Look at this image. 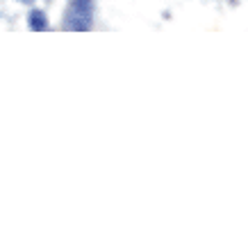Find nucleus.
<instances>
[{"instance_id": "obj_2", "label": "nucleus", "mask_w": 248, "mask_h": 248, "mask_svg": "<svg viewBox=\"0 0 248 248\" xmlns=\"http://www.w3.org/2000/svg\"><path fill=\"white\" fill-rule=\"evenodd\" d=\"M28 25H30L32 32H44V30H48V18H46V14L41 9H34L28 16Z\"/></svg>"}, {"instance_id": "obj_3", "label": "nucleus", "mask_w": 248, "mask_h": 248, "mask_svg": "<svg viewBox=\"0 0 248 248\" xmlns=\"http://www.w3.org/2000/svg\"><path fill=\"white\" fill-rule=\"evenodd\" d=\"M73 5H76V7H82V9H91L93 0H73Z\"/></svg>"}, {"instance_id": "obj_1", "label": "nucleus", "mask_w": 248, "mask_h": 248, "mask_svg": "<svg viewBox=\"0 0 248 248\" xmlns=\"http://www.w3.org/2000/svg\"><path fill=\"white\" fill-rule=\"evenodd\" d=\"M64 28L68 32L91 30V9H82V7L71 5V9H68V14H66V21H64Z\"/></svg>"}]
</instances>
